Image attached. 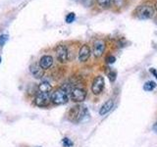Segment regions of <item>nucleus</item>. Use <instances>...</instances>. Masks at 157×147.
<instances>
[{"instance_id":"f257e3e1","label":"nucleus","mask_w":157,"mask_h":147,"mask_svg":"<svg viewBox=\"0 0 157 147\" xmlns=\"http://www.w3.org/2000/svg\"><path fill=\"white\" fill-rule=\"evenodd\" d=\"M155 14V8L150 4H144L140 5V6L136 9V15L137 18H140L141 20L144 19H150L154 16Z\"/></svg>"},{"instance_id":"f03ea898","label":"nucleus","mask_w":157,"mask_h":147,"mask_svg":"<svg viewBox=\"0 0 157 147\" xmlns=\"http://www.w3.org/2000/svg\"><path fill=\"white\" fill-rule=\"evenodd\" d=\"M51 101L56 105H63L68 102V94L64 88L60 87L51 94Z\"/></svg>"},{"instance_id":"7ed1b4c3","label":"nucleus","mask_w":157,"mask_h":147,"mask_svg":"<svg viewBox=\"0 0 157 147\" xmlns=\"http://www.w3.org/2000/svg\"><path fill=\"white\" fill-rule=\"evenodd\" d=\"M87 115V110L85 106H75L70 110V117L77 122L82 121L85 116Z\"/></svg>"},{"instance_id":"20e7f679","label":"nucleus","mask_w":157,"mask_h":147,"mask_svg":"<svg viewBox=\"0 0 157 147\" xmlns=\"http://www.w3.org/2000/svg\"><path fill=\"white\" fill-rule=\"evenodd\" d=\"M51 101V95L49 93L39 92L34 98V104L38 107H46Z\"/></svg>"},{"instance_id":"39448f33","label":"nucleus","mask_w":157,"mask_h":147,"mask_svg":"<svg viewBox=\"0 0 157 147\" xmlns=\"http://www.w3.org/2000/svg\"><path fill=\"white\" fill-rule=\"evenodd\" d=\"M104 87V77L102 76H97L94 77L91 85V91L93 94L98 95L100 94Z\"/></svg>"},{"instance_id":"423d86ee","label":"nucleus","mask_w":157,"mask_h":147,"mask_svg":"<svg viewBox=\"0 0 157 147\" xmlns=\"http://www.w3.org/2000/svg\"><path fill=\"white\" fill-rule=\"evenodd\" d=\"M86 97V92L82 88L75 87L71 90V98L74 102H82Z\"/></svg>"},{"instance_id":"0eeeda50","label":"nucleus","mask_w":157,"mask_h":147,"mask_svg":"<svg viewBox=\"0 0 157 147\" xmlns=\"http://www.w3.org/2000/svg\"><path fill=\"white\" fill-rule=\"evenodd\" d=\"M105 42L101 40V39H97V40L93 43V55L96 58H99L103 55V53H104V50H105Z\"/></svg>"},{"instance_id":"6e6552de","label":"nucleus","mask_w":157,"mask_h":147,"mask_svg":"<svg viewBox=\"0 0 157 147\" xmlns=\"http://www.w3.org/2000/svg\"><path fill=\"white\" fill-rule=\"evenodd\" d=\"M56 56H57V59L59 60V62L61 63H66L68 61V49L65 45H58L56 47Z\"/></svg>"},{"instance_id":"1a4fd4ad","label":"nucleus","mask_w":157,"mask_h":147,"mask_svg":"<svg viewBox=\"0 0 157 147\" xmlns=\"http://www.w3.org/2000/svg\"><path fill=\"white\" fill-rule=\"evenodd\" d=\"M90 57V47L87 44H83L78 51V60L80 62H86Z\"/></svg>"},{"instance_id":"9d476101","label":"nucleus","mask_w":157,"mask_h":147,"mask_svg":"<svg viewBox=\"0 0 157 147\" xmlns=\"http://www.w3.org/2000/svg\"><path fill=\"white\" fill-rule=\"evenodd\" d=\"M29 71L36 78H41L44 75V70L40 67V65H37V64L32 65L31 68H29Z\"/></svg>"},{"instance_id":"9b49d317","label":"nucleus","mask_w":157,"mask_h":147,"mask_svg":"<svg viewBox=\"0 0 157 147\" xmlns=\"http://www.w3.org/2000/svg\"><path fill=\"white\" fill-rule=\"evenodd\" d=\"M39 65L43 70H47L53 65V58L49 55H44L39 60Z\"/></svg>"},{"instance_id":"f8f14e48","label":"nucleus","mask_w":157,"mask_h":147,"mask_svg":"<svg viewBox=\"0 0 157 147\" xmlns=\"http://www.w3.org/2000/svg\"><path fill=\"white\" fill-rule=\"evenodd\" d=\"M113 106H114V102H113L112 99H109V100H107L104 104L102 105V107L100 108V110H99V114L101 116H104L105 114H107L108 112H110L112 110V108Z\"/></svg>"},{"instance_id":"ddd939ff","label":"nucleus","mask_w":157,"mask_h":147,"mask_svg":"<svg viewBox=\"0 0 157 147\" xmlns=\"http://www.w3.org/2000/svg\"><path fill=\"white\" fill-rule=\"evenodd\" d=\"M52 89V86L49 82L47 81H42L41 83L38 85V91L42 93H49Z\"/></svg>"},{"instance_id":"4468645a","label":"nucleus","mask_w":157,"mask_h":147,"mask_svg":"<svg viewBox=\"0 0 157 147\" xmlns=\"http://www.w3.org/2000/svg\"><path fill=\"white\" fill-rule=\"evenodd\" d=\"M155 87H156V83H155L154 81H146V82L144 83V89L145 91H151V90H153Z\"/></svg>"},{"instance_id":"2eb2a0df","label":"nucleus","mask_w":157,"mask_h":147,"mask_svg":"<svg viewBox=\"0 0 157 147\" xmlns=\"http://www.w3.org/2000/svg\"><path fill=\"white\" fill-rule=\"evenodd\" d=\"M96 1L102 8H108L111 5V0H96Z\"/></svg>"},{"instance_id":"dca6fc26","label":"nucleus","mask_w":157,"mask_h":147,"mask_svg":"<svg viewBox=\"0 0 157 147\" xmlns=\"http://www.w3.org/2000/svg\"><path fill=\"white\" fill-rule=\"evenodd\" d=\"M75 19H76V15L75 14H74V13H69L66 16V22L68 24L73 23L74 21H75Z\"/></svg>"},{"instance_id":"f3484780","label":"nucleus","mask_w":157,"mask_h":147,"mask_svg":"<svg viewBox=\"0 0 157 147\" xmlns=\"http://www.w3.org/2000/svg\"><path fill=\"white\" fill-rule=\"evenodd\" d=\"M62 143L65 147H71L73 145V142L68 138V137H65V138H63L62 140Z\"/></svg>"},{"instance_id":"a211bd4d","label":"nucleus","mask_w":157,"mask_h":147,"mask_svg":"<svg viewBox=\"0 0 157 147\" xmlns=\"http://www.w3.org/2000/svg\"><path fill=\"white\" fill-rule=\"evenodd\" d=\"M8 39V36L6 34H2V36H0V46L4 45V43L6 42V40Z\"/></svg>"},{"instance_id":"6ab92c4d","label":"nucleus","mask_w":157,"mask_h":147,"mask_svg":"<svg viewBox=\"0 0 157 147\" xmlns=\"http://www.w3.org/2000/svg\"><path fill=\"white\" fill-rule=\"evenodd\" d=\"M116 61V58L114 56H112V55H109V56H107L106 57V62L108 64H113Z\"/></svg>"},{"instance_id":"aec40b11","label":"nucleus","mask_w":157,"mask_h":147,"mask_svg":"<svg viewBox=\"0 0 157 147\" xmlns=\"http://www.w3.org/2000/svg\"><path fill=\"white\" fill-rule=\"evenodd\" d=\"M150 72H151V73H153L154 75L156 76V77H157V73H156V71L154 70V69H150Z\"/></svg>"},{"instance_id":"412c9836","label":"nucleus","mask_w":157,"mask_h":147,"mask_svg":"<svg viewBox=\"0 0 157 147\" xmlns=\"http://www.w3.org/2000/svg\"><path fill=\"white\" fill-rule=\"evenodd\" d=\"M153 130H155V131H157V123L154 125V126H153Z\"/></svg>"},{"instance_id":"4be33fe9","label":"nucleus","mask_w":157,"mask_h":147,"mask_svg":"<svg viewBox=\"0 0 157 147\" xmlns=\"http://www.w3.org/2000/svg\"><path fill=\"white\" fill-rule=\"evenodd\" d=\"M155 9H156V10H157V2H156V3H155Z\"/></svg>"},{"instance_id":"5701e85b","label":"nucleus","mask_w":157,"mask_h":147,"mask_svg":"<svg viewBox=\"0 0 157 147\" xmlns=\"http://www.w3.org/2000/svg\"><path fill=\"white\" fill-rule=\"evenodd\" d=\"M0 62H1V57H0Z\"/></svg>"},{"instance_id":"b1692460","label":"nucleus","mask_w":157,"mask_h":147,"mask_svg":"<svg viewBox=\"0 0 157 147\" xmlns=\"http://www.w3.org/2000/svg\"><path fill=\"white\" fill-rule=\"evenodd\" d=\"M37 147H39V146H37Z\"/></svg>"}]
</instances>
